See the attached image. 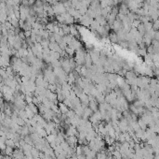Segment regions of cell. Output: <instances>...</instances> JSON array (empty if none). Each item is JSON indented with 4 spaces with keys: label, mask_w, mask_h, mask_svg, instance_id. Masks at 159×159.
Wrapping results in <instances>:
<instances>
[{
    "label": "cell",
    "mask_w": 159,
    "mask_h": 159,
    "mask_svg": "<svg viewBox=\"0 0 159 159\" xmlns=\"http://www.w3.org/2000/svg\"><path fill=\"white\" fill-rule=\"evenodd\" d=\"M40 44H41L42 48L43 49H46V48H49V39H42L41 42H40Z\"/></svg>",
    "instance_id": "9"
},
{
    "label": "cell",
    "mask_w": 159,
    "mask_h": 159,
    "mask_svg": "<svg viewBox=\"0 0 159 159\" xmlns=\"http://www.w3.org/2000/svg\"><path fill=\"white\" fill-rule=\"evenodd\" d=\"M64 51H65V52H66V54L69 56V57H73V55H74V52H75V51H74V49H72L71 47H68V46L66 47V49H65Z\"/></svg>",
    "instance_id": "6"
},
{
    "label": "cell",
    "mask_w": 159,
    "mask_h": 159,
    "mask_svg": "<svg viewBox=\"0 0 159 159\" xmlns=\"http://www.w3.org/2000/svg\"><path fill=\"white\" fill-rule=\"evenodd\" d=\"M24 36H25V38H26V37H30L31 30L30 31H25V32H24Z\"/></svg>",
    "instance_id": "12"
},
{
    "label": "cell",
    "mask_w": 159,
    "mask_h": 159,
    "mask_svg": "<svg viewBox=\"0 0 159 159\" xmlns=\"http://www.w3.org/2000/svg\"><path fill=\"white\" fill-rule=\"evenodd\" d=\"M69 28H70V35H72L74 37H75L76 39L79 38V33H78V30H77V26L74 25V24H71V25H69Z\"/></svg>",
    "instance_id": "1"
},
{
    "label": "cell",
    "mask_w": 159,
    "mask_h": 159,
    "mask_svg": "<svg viewBox=\"0 0 159 159\" xmlns=\"http://www.w3.org/2000/svg\"><path fill=\"white\" fill-rule=\"evenodd\" d=\"M68 109H69V108L67 107L66 105H64L63 103H60V104H59V110H60V112L63 113V114H66L67 112H68V110H69Z\"/></svg>",
    "instance_id": "4"
},
{
    "label": "cell",
    "mask_w": 159,
    "mask_h": 159,
    "mask_svg": "<svg viewBox=\"0 0 159 159\" xmlns=\"http://www.w3.org/2000/svg\"><path fill=\"white\" fill-rule=\"evenodd\" d=\"M100 26V24L99 23H97V22L95 21V20H93V22L91 23H90V25H89V27H90V29L92 31H96L97 30V28L99 27Z\"/></svg>",
    "instance_id": "8"
},
{
    "label": "cell",
    "mask_w": 159,
    "mask_h": 159,
    "mask_svg": "<svg viewBox=\"0 0 159 159\" xmlns=\"http://www.w3.org/2000/svg\"><path fill=\"white\" fill-rule=\"evenodd\" d=\"M56 1H57V2H62V0H56Z\"/></svg>",
    "instance_id": "13"
},
{
    "label": "cell",
    "mask_w": 159,
    "mask_h": 159,
    "mask_svg": "<svg viewBox=\"0 0 159 159\" xmlns=\"http://www.w3.org/2000/svg\"><path fill=\"white\" fill-rule=\"evenodd\" d=\"M49 48L50 51H57V52H59V54H60V52L62 51V50H60V46H59V44H58L57 42H49Z\"/></svg>",
    "instance_id": "2"
},
{
    "label": "cell",
    "mask_w": 159,
    "mask_h": 159,
    "mask_svg": "<svg viewBox=\"0 0 159 159\" xmlns=\"http://www.w3.org/2000/svg\"><path fill=\"white\" fill-rule=\"evenodd\" d=\"M154 39H155V40H158L159 39V33H158V31H155V35H154Z\"/></svg>",
    "instance_id": "11"
},
{
    "label": "cell",
    "mask_w": 159,
    "mask_h": 159,
    "mask_svg": "<svg viewBox=\"0 0 159 159\" xmlns=\"http://www.w3.org/2000/svg\"><path fill=\"white\" fill-rule=\"evenodd\" d=\"M108 39L110 40V42H112V43H113V44H115V43H117V42H118L117 36H116V34H115V32H111V33H109V35H108Z\"/></svg>",
    "instance_id": "3"
},
{
    "label": "cell",
    "mask_w": 159,
    "mask_h": 159,
    "mask_svg": "<svg viewBox=\"0 0 159 159\" xmlns=\"http://www.w3.org/2000/svg\"><path fill=\"white\" fill-rule=\"evenodd\" d=\"M48 90H49L52 93H56V90H57V85L56 84H49L48 86Z\"/></svg>",
    "instance_id": "10"
},
{
    "label": "cell",
    "mask_w": 159,
    "mask_h": 159,
    "mask_svg": "<svg viewBox=\"0 0 159 159\" xmlns=\"http://www.w3.org/2000/svg\"><path fill=\"white\" fill-rule=\"evenodd\" d=\"M137 30H138V32L141 34V36H144V34L146 33V30H145V28H144V25H143V23H140L138 26H137Z\"/></svg>",
    "instance_id": "5"
},
{
    "label": "cell",
    "mask_w": 159,
    "mask_h": 159,
    "mask_svg": "<svg viewBox=\"0 0 159 159\" xmlns=\"http://www.w3.org/2000/svg\"><path fill=\"white\" fill-rule=\"evenodd\" d=\"M117 44L120 47H122L123 49H127L128 48V43H127V40H120V41L117 42Z\"/></svg>",
    "instance_id": "7"
}]
</instances>
